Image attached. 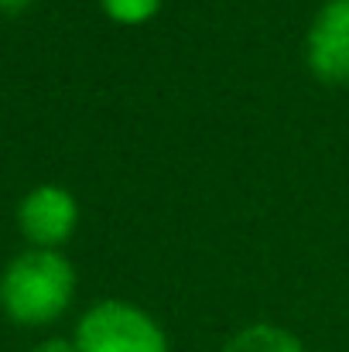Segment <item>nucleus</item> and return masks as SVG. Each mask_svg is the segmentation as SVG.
<instances>
[{
  "mask_svg": "<svg viewBox=\"0 0 349 352\" xmlns=\"http://www.w3.org/2000/svg\"><path fill=\"white\" fill-rule=\"evenodd\" d=\"M165 0H100V10L123 28H140L147 21H154L161 14Z\"/></svg>",
  "mask_w": 349,
  "mask_h": 352,
  "instance_id": "obj_6",
  "label": "nucleus"
},
{
  "mask_svg": "<svg viewBox=\"0 0 349 352\" xmlns=\"http://www.w3.org/2000/svg\"><path fill=\"white\" fill-rule=\"evenodd\" d=\"M31 352H79V349H76L72 336H69V339H62V336H48V339L34 342V346H31Z\"/></svg>",
  "mask_w": 349,
  "mask_h": 352,
  "instance_id": "obj_7",
  "label": "nucleus"
},
{
  "mask_svg": "<svg viewBox=\"0 0 349 352\" xmlns=\"http://www.w3.org/2000/svg\"><path fill=\"white\" fill-rule=\"evenodd\" d=\"M79 226V199L65 185H34L17 202V230L34 250H62Z\"/></svg>",
  "mask_w": 349,
  "mask_h": 352,
  "instance_id": "obj_3",
  "label": "nucleus"
},
{
  "mask_svg": "<svg viewBox=\"0 0 349 352\" xmlns=\"http://www.w3.org/2000/svg\"><path fill=\"white\" fill-rule=\"evenodd\" d=\"M38 0H0V14L3 17H17V14H24V10H31Z\"/></svg>",
  "mask_w": 349,
  "mask_h": 352,
  "instance_id": "obj_8",
  "label": "nucleus"
},
{
  "mask_svg": "<svg viewBox=\"0 0 349 352\" xmlns=\"http://www.w3.org/2000/svg\"><path fill=\"white\" fill-rule=\"evenodd\" d=\"M76 267L62 250H21L0 270V311L21 329L59 322L76 301Z\"/></svg>",
  "mask_w": 349,
  "mask_h": 352,
  "instance_id": "obj_1",
  "label": "nucleus"
},
{
  "mask_svg": "<svg viewBox=\"0 0 349 352\" xmlns=\"http://www.w3.org/2000/svg\"><path fill=\"white\" fill-rule=\"evenodd\" d=\"M308 72L322 86H349V0H326L305 34Z\"/></svg>",
  "mask_w": 349,
  "mask_h": 352,
  "instance_id": "obj_4",
  "label": "nucleus"
},
{
  "mask_svg": "<svg viewBox=\"0 0 349 352\" xmlns=\"http://www.w3.org/2000/svg\"><path fill=\"white\" fill-rule=\"evenodd\" d=\"M220 352H305L302 339L284 329V325H274V322H253V325H243L236 329L230 339L223 342Z\"/></svg>",
  "mask_w": 349,
  "mask_h": 352,
  "instance_id": "obj_5",
  "label": "nucleus"
},
{
  "mask_svg": "<svg viewBox=\"0 0 349 352\" xmlns=\"http://www.w3.org/2000/svg\"><path fill=\"white\" fill-rule=\"evenodd\" d=\"M72 342L79 352H171L161 322L127 298L89 305L72 329Z\"/></svg>",
  "mask_w": 349,
  "mask_h": 352,
  "instance_id": "obj_2",
  "label": "nucleus"
}]
</instances>
